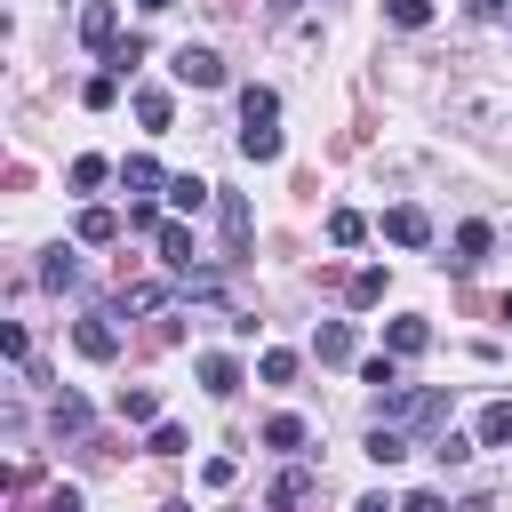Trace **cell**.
<instances>
[{
    "label": "cell",
    "mask_w": 512,
    "mask_h": 512,
    "mask_svg": "<svg viewBox=\"0 0 512 512\" xmlns=\"http://www.w3.org/2000/svg\"><path fill=\"white\" fill-rule=\"evenodd\" d=\"M48 424H56V440H80V432H88V400H80V392H64V400L48 408Z\"/></svg>",
    "instance_id": "obj_17"
},
{
    "label": "cell",
    "mask_w": 512,
    "mask_h": 512,
    "mask_svg": "<svg viewBox=\"0 0 512 512\" xmlns=\"http://www.w3.org/2000/svg\"><path fill=\"white\" fill-rule=\"evenodd\" d=\"M312 352H320L328 368H344V360H352V320H328V328L312 336Z\"/></svg>",
    "instance_id": "obj_16"
},
{
    "label": "cell",
    "mask_w": 512,
    "mask_h": 512,
    "mask_svg": "<svg viewBox=\"0 0 512 512\" xmlns=\"http://www.w3.org/2000/svg\"><path fill=\"white\" fill-rule=\"evenodd\" d=\"M352 512H400V504H392V496H360Z\"/></svg>",
    "instance_id": "obj_37"
},
{
    "label": "cell",
    "mask_w": 512,
    "mask_h": 512,
    "mask_svg": "<svg viewBox=\"0 0 512 512\" xmlns=\"http://www.w3.org/2000/svg\"><path fill=\"white\" fill-rule=\"evenodd\" d=\"M280 120V96L272 88H240V128H272Z\"/></svg>",
    "instance_id": "obj_14"
},
{
    "label": "cell",
    "mask_w": 512,
    "mask_h": 512,
    "mask_svg": "<svg viewBox=\"0 0 512 512\" xmlns=\"http://www.w3.org/2000/svg\"><path fill=\"white\" fill-rule=\"evenodd\" d=\"M360 384H376V392H392V384H400V368H392V360H368V368H360Z\"/></svg>",
    "instance_id": "obj_33"
},
{
    "label": "cell",
    "mask_w": 512,
    "mask_h": 512,
    "mask_svg": "<svg viewBox=\"0 0 512 512\" xmlns=\"http://www.w3.org/2000/svg\"><path fill=\"white\" fill-rule=\"evenodd\" d=\"M72 344H80L88 360H112V352H120V328H112V312H88V320H72Z\"/></svg>",
    "instance_id": "obj_4"
},
{
    "label": "cell",
    "mask_w": 512,
    "mask_h": 512,
    "mask_svg": "<svg viewBox=\"0 0 512 512\" xmlns=\"http://www.w3.org/2000/svg\"><path fill=\"white\" fill-rule=\"evenodd\" d=\"M136 120H144V128H168V120H176L168 88H136Z\"/></svg>",
    "instance_id": "obj_21"
},
{
    "label": "cell",
    "mask_w": 512,
    "mask_h": 512,
    "mask_svg": "<svg viewBox=\"0 0 512 512\" xmlns=\"http://www.w3.org/2000/svg\"><path fill=\"white\" fill-rule=\"evenodd\" d=\"M104 240H120V216L112 208H80V248H104Z\"/></svg>",
    "instance_id": "obj_18"
},
{
    "label": "cell",
    "mask_w": 512,
    "mask_h": 512,
    "mask_svg": "<svg viewBox=\"0 0 512 512\" xmlns=\"http://www.w3.org/2000/svg\"><path fill=\"white\" fill-rule=\"evenodd\" d=\"M328 240H336V248H360V240H368L360 208H328Z\"/></svg>",
    "instance_id": "obj_22"
},
{
    "label": "cell",
    "mask_w": 512,
    "mask_h": 512,
    "mask_svg": "<svg viewBox=\"0 0 512 512\" xmlns=\"http://www.w3.org/2000/svg\"><path fill=\"white\" fill-rule=\"evenodd\" d=\"M112 408H120L128 424H160V392H152V384H120V392H112Z\"/></svg>",
    "instance_id": "obj_9"
},
{
    "label": "cell",
    "mask_w": 512,
    "mask_h": 512,
    "mask_svg": "<svg viewBox=\"0 0 512 512\" xmlns=\"http://www.w3.org/2000/svg\"><path fill=\"white\" fill-rule=\"evenodd\" d=\"M232 472H240L232 456H208V464H200V480H208V488H232Z\"/></svg>",
    "instance_id": "obj_34"
},
{
    "label": "cell",
    "mask_w": 512,
    "mask_h": 512,
    "mask_svg": "<svg viewBox=\"0 0 512 512\" xmlns=\"http://www.w3.org/2000/svg\"><path fill=\"white\" fill-rule=\"evenodd\" d=\"M256 376H264V384H288V376H296V352H264Z\"/></svg>",
    "instance_id": "obj_30"
},
{
    "label": "cell",
    "mask_w": 512,
    "mask_h": 512,
    "mask_svg": "<svg viewBox=\"0 0 512 512\" xmlns=\"http://www.w3.org/2000/svg\"><path fill=\"white\" fill-rule=\"evenodd\" d=\"M200 384H208L216 400H232V392H240V360H232V352H200Z\"/></svg>",
    "instance_id": "obj_8"
},
{
    "label": "cell",
    "mask_w": 512,
    "mask_h": 512,
    "mask_svg": "<svg viewBox=\"0 0 512 512\" xmlns=\"http://www.w3.org/2000/svg\"><path fill=\"white\" fill-rule=\"evenodd\" d=\"M152 240H160V264H168V272L184 280V272H192V232H184V224H160Z\"/></svg>",
    "instance_id": "obj_11"
},
{
    "label": "cell",
    "mask_w": 512,
    "mask_h": 512,
    "mask_svg": "<svg viewBox=\"0 0 512 512\" xmlns=\"http://www.w3.org/2000/svg\"><path fill=\"white\" fill-rule=\"evenodd\" d=\"M144 64V40H112V56H104V72H136Z\"/></svg>",
    "instance_id": "obj_29"
},
{
    "label": "cell",
    "mask_w": 512,
    "mask_h": 512,
    "mask_svg": "<svg viewBox=\"0 0 512 512\" xmlns=\"http://www.w3.org/2000/svg\"><path fill=\"white\" fill-rule=\"evenodd\" d=\"M472 448H480V440H464V432H440V440H432V456H440V464H464Z\"/></svg>",
    "instance_id": "obj_32"
},
{
    "label": "cell",
    "mask_w": 512,
    "mask_h": 512,
    "mask_svg": "<svg viewBox=\"0 0 512 512\" xmlns=\"http://www.w3.org/2000/svg\"><path fill=\"white\" fill-rule=\"evenodd\" d=\"M408 448H416V440H408L400 424H376V432H368V456H376V464H400Z\"/></svg>",
    "instance_id": "obj_20"
},
{
    "label": "cell",
    "mask_w": 512,
    "mask_h": 512,
    "mask_svg": "<svg viewBox=\"0 0 512 512\" xmlns=\"http://www.w3.org/2000/svg\"><path fill=\"white\" fill-rule=\"evenodd\" d=\"M104 176H112V160H96V152H80V160H72V192H96Z\"/></svg>",
    "instance_id": "obj_25"
},
{
    "label": "cell",
    "mask_w": 512,
    "mask_h": 512,
    "mask_svg": "<svg viewBox=\"0 0 512 512\" xmlns=\"http://www.w3.org/2000/svg\"><path fill=\"white\" fill-rule=\"evenodd\" d=\"M352 304H360V312H368V304H384V272H376V264H368V272H352Z\"/></svg>",
    "instance_id": "obj_28"
},
{
    "label": "cell",
    "mask_w": 512,
    "mask_h": 512,
    "mask_svg": "<svg viewBox=\"0 0 512 512\" xmlns=\"http://www.w3.org/2000/svg\"><path fill=\"white\" fill-rule=\"evenodd\" d=\"M112 96H120V72H96V80H88V88H80V104H88V112H104V104H112Z\"/></svg>",
    "instance_id": "obj_27"
},
{
    "label": "cell",
    "mask_w": 512,
    "mask_h": 512,
    "mask_svg": "<svg viewBox=\"0 0 512 512\" xmlns=\"http://www.w3.org/2000/svg\"><path fill=\"white\" fill-rule=\"evenodd\" d=\"M264 448L296 456V448H304V416H272V424H264Z\"/></svg>",
    "instance_id": "obj_23"
},
{
    "label": "cell",
    "mask_w": 512,
    "mask_h": 512,
    "mask_svg": "<svg viewBox=\"0 0 512 512\" xmlns=\"http://www.w3.org/2000/svg\"><path fill=\"white\" fill-rule=\"evenodd\" d=\"M384 344H392L400 360H416V352L432 344V328H424V320H392V328H384Z\"/></svg>",
    "instance_id": "obj_19"
},
{
    "label": "cell",
    "mask_w": 512,
    "mask_h": 512,
    "mask_svg": "<svg viewBox=\"0 0 512 512\" xmlns=\"http://www.w3.org/2000/svg\"><path fill=\"white\" fill-rule=\"evenodd\" d=\"M488 240H496L488 224H464V232H456V256H448V264H456V272H480V264H488Z\"/></svg>",
    "instance_id": "obj_12"
},
{
    "label": "cell",
    "mask_w": 512,
    "mask_h": 512,
    "mask_svg": "<svg viewBox=\"0 0 512 512\" xmlns=\"http://www.w3.org/2000/svg\"><path fill=\"white\" fill-rule=\"evenodd\" d=\"M312 496H320V472H312V464H288V472L264 488V504H272V512H296V504H312Z\"/></svg>",
    "instance_id": "obj_2"
},
{
    "label": "cell",
    "mask_w": 512,
    "mask_h": 512,
    "mask_svg": "<svg viewBox=\"0 0 512 512\" xmlns=\"http://www.w3.org/2000/svg\"><path fill=\"white\" fill-rule=\"evenodd\" d=\"M80 40L112 56V40H120V8H112V0H88V8H80Z\"/></svg>",
    "instance_id": "obj_5"
},
{
    "label": "cell",
    "mask_w": 512,
    "mask_h": 512,
    "mask_svg": "<svg viewBox=\"0 0 512 512\" xmlns=\"http://www.w3.org/2000/svg\"><path fill=\"white\" fill-rule=\"evenodd\" d=\"M496 312H504V320H512V296H504V304H496Z\"/></svg>",
    "instance_id": "obj_39"
},
{
    "label": "cell",
    "mask_w": 512,
    "mask_h": 512,
    "mask_svg": "<svg viewBox=\"0 0 512 512\" xmlns=\"http://www.w3.org/2000/svg\"><path fill=\"white\" fill-rule=\"evenodd\" d=\"M384 16H392L400 32H424V24H432V0H384Z\"/></svg>",
    "instance_id": "obj_24"
},
{
    "label": "cell",
    "mask_w": 512,
    "mask_h": 512,
    "mask_svg": "<svg viewBox=\"0 0 512 512\" xmlns=\"http://www.w3.org/2000/svg\"><path fill=\"white\" fill-rule=\"evenodd\" d=\"M136 8H144V16H160V8H176V0H136Z\"/></svg>",
    "instance_id": "obj_38"
},
{
    "label": "cell",
    "mask_w": 512,
    "mask_h": 512,
    "mask_svg": "<svg viewBox=\"0 0 512 512\" xmlns=\"http://www.w3.org/2000/svg\"><path fill=\"white\" fill-rule=\"evenodd\" d=\"M80 280V248H48L40 256V288H72Z\"/></svg>",
    "instance_id": "obj_15"
},
{
    "label": "cell",
    "mask_w": 512,
    "mask_h": 512,
    "mask_svg": "<svg viewBox=\"0 0 512 512\" xmlns=\"http://www.w3.org/2000/svg\"><path fill=\"white\" fill-rule=\"evenodd\" d=\"M168 72H176L184 88H224V56H216V48H200V40H184V48L168 56Z\"/></svg>",
    "instance_id": "obj_1"
},
{
    "label": "cell",
    "mask_w": 512,
    "mask_h": 512,
    "mask_svg": "<svg viewBox=\"0 0 512 512\" xmlns=\"http://www.w3.org/2000/svg\"><path fill=\"white\" fill-rule=\"evenodd\" d=\"M480 448H512V400H488L480 408V432H472Z\"/></svg>",
    "instance_id": "obj_13"
},
{
    "label": "cell",
    "mask_w": 512,
    "mask_h": 512,
    "mask_svg": "<svg viewBox=\"0 0 512 512\" xmlns=\"http://www.w3.org/2000/svg\"><path fill=\"white\" fill-rule=\"evenodd\" d=\"M120 184H128L136 200H152V192H168V176H160V160H144V152H136V160H120Z\"/></svg>",
    "instance_id": "obj_10"
},
{
    "label": "cell",
    "mask_w": 512,
    "mask_h": 512,
    "mask_svg": "<svg viewBox=\"0 0 512 512\" xmlns=\"http://www.w3.org/2000/svg\"><path fill=\"white\" fill-rule=\"evenodd\" d=\"M400 512H448V496H432V488H416V496H408Z\"/></svg>",
    "instance_id": "obj_35"
},
{
    "label": "cell",
    "mask_w": 512,
    "mask_h": 512,
    "mask_svg": "<svg viewBox=\"0 0 512 512\" xmlns=\"http://www.w3.org/2000/svg\"><path fill=\"white\" fill-rule=\"evenodd\" d=\"M192 440H184V424H152V456H184Z\"/></svg>",
    "instance_id": "obj_31"
},
{
    "label": "cell",
    "mask_w": 512,
    "mask_h": 512,
    "mask_svg": "<svg viewBox=\"0 0 512 512\" xmlns=\"http://www.w3.org/2000/svg\"><path fill=\"white\" fill-rule=\"evenodd\" d=\"M384 240H392V248H424V240H432V216H424L416 200H400V208L384 216Z\"/></svg>",
    "instance_id": "obj_3"
},
{
    "label": "cell",
    "mask_w": 512,
    "mask_h": 512,
    "mask_svg": "<svg viewBox=\"0 0 512 512\" xmlns=\"http://www.w3.org/2000/svg\"><path fill=\"white\" fill-rule=\"evenodd\" d=\"M48 512H80V488H56V496H48Z\"/></svg>",
    "instance_id": "obj_36"
},
{
    "label": "cell",
    "mask_w": 512,
    "mask_h": 512,
    "mask_svg": "<svg viewBox=\"0 0 512 512\" xmlns=\"http://www.w3.org/2000/svg\"><path fill=\"white\" fill-rule=\"evenodd\" d=\"M0 352H8L16 368H32V336H24V320H0Z\"/></svg>",
    "instance_id": "obj_26"
},
{
    "label": "cell",
    "mask_w": 512,
    "mask_h": 512,
    "mask_svg": "<svg viewBox=\"0 0 512 512\" xmlns=\"http://www.w3.org/2000/svg\"><path fill=\"white\" fill-rule=\"evenodd\" d=\"M216 192H224V184H208V176H168V208H176V216H200Z\"/></svg>",
    "instance_id": "obj_7"
},
{
    "label": "cell",
    "mask_w": 512,
    "mask_h": 512,
    "mask_svg": "<svg viewBox=\"0 0 512 512\" xmlns=\"http://www.w3.org/2000/svg\"><path fill=\"white\" fill-rule=\"evenodd\" d=\"M216 216H224V256H240V248H248V232H256L248 200H240V192H216Z\"/></svg>",
    "instance_id": "obj_6"
}]
</instances>
